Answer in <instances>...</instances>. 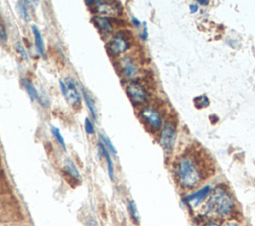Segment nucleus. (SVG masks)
<instances>
[{
    "label": "nucleus",
    "mask_w": 255,
    "mask_h": 226,
    "mask_svg": "<svg viewBox=\"0 0 255 226\" xmlns=\"http://www.w3.org/2000/svg\"><path fill=\"white\" fill-rule=\"evenodd\" d=\"M84 126H85V130L88 134H93L95 132V128H94V125H93V122L89 119V118H86L85 119V123H84Z\"/></svg>",
    "instance_id": "nucleus-24"
},
{
    "label": "nucleus",
    "mask_w": 255,
    "mask_h": 226,
    "mask_svg": "<svg viewBox=\"0 0 255 226\" xmlns=\"http://www.w3.org/2000/svg\"><path fill=\"white\" fill-rule=\"evenodd\" d=\"M236 204L226 186L218 184L212 188L204 204V214L207 218L225 220L234 217Z\"/></svg>",
    "instance_id": "nucleus-2"
},
{
    "label": "nucleus",
    "mask_w": 255,
    "mask_h": 226,
    "mask_svg": "<svg viewBox=\"0 0 255 226\" xmlns=\"http://www.w3.org/2000/svg\"><path fill=\"white\" fill-rule=\"evenodd\" d=\"M98 147H99V150H100L101 154H102V155L105 157V159H106L109 177L113 180V179H114V164H113V160H112L111 155H110V151L108 150V148H107L101 141H99Z\"/></svg>",
    "instance_id": "nucleus-12"
},
{
    "label": "nucleus",
    "mask_w": 255,
    "mask_h": 226,
    "mask_svg": "<svg viewBox=\"0 0 255 226\" xmlns=\"http://www.w3.org/2000/svg\"><path fill=\"white\" fill-rule=\"evenodd\" d=\"M25 4H26L25 1H19L18 2V10H19L20 16L24 19V21L30 22V20H31L30 13H29V10L27 8V5H25Z\"/></svg>",
    "instance_id": "nucleus-18"
},
{
    "label": "nucleus",
    "mask_w": 255,
    "mask_h": 226,
    "mask_svg": "<svg viewBox=\"0 0 255 226\" xmlns=\"http://www.w3.org/2000/svg\"><path fill=\"white\" fill-rule=\"evenodd\" d=\"M59 86H60V89H61V92H62L63 96L65 97L66 92H67V88H66V84H65V82H64V81H62V80H60V81H59Z\"/></svg>",
    "instance_id": "nucleus-26"
},
{
    "label": "nucleus",
    "mask_w": 255,
    "mask_h": 226,
    "mask_svg": "<svg viewBox=\"0 0 255 226\" xmlns=\"http://www.w3.org/2000/svg\"><path fill=\"white\" fill-rule=\"evenodd\" d=\"M86 4H91L89 6L92 7V10L99 14L113 16V15H117L119 12H121V7L116 2L86 1Z\"/></svg>",
    "instance_id": "nucleus-6"
},
{
    "label": "nucleus",
    "mask_w": 255,
    "mask_h": 226,
    "mask_svg": "<svg viewBox=\"0 0 255 226\" xmlns=\"http://www.w3.org/2000/svg\"><path fill=\"white\" fill-rule=\"evenodd\" d=\"M65 170L74 179H81V175H80V172H79L77 166L75 165L74 161L71 160L70 158L66 159V161H65Z\"/></svg>",
    "instance_id": "nucleus-16"
},
{
    "label": "nucleus",
    "mask_w": 255,
    "mask_h": 226,
    "mask_svg": "<svg viewBox=\"0 0 255 226\" xmlns=\"http://www.w3.org/2000/svg\"><path fill=\"white\" fill-rule=\"evenodd\" d=\"M67 92L65 95L66 100L74 107L80 106L81 105V93L77 87L76 82L72 78H67L65 81Z\"/></svg>",
    "instance_id": "nucleus-8"
},
{
    "label": "nucleus",
    "mask_w": 255,
    "mask_h": 226,
    "mask_svg": "<svg viewBox=\"0 0 255 226\" xmlns=\"http://www.w3.org/2000/svg\"><path fill=\"white\" fill-rule=\"evenodd\" d=\"M131 22H132V24L134 25V27H135V28H139V27H140V25H141L140 21H139L137 18H135V17H133V18L131 19Z\"/></svg>",
    "instance_id": "nucleus-28"
},
{
    "label": "nucleus",
    "mask_w": 255,
    "mask_h": 226,
    "mask_svg": "<svg viewBox=\"0 0 255 226\" xmlns=\"http://www.w3.org/2000/svg\"><path fill=\"white\" fill-rule=\"evenodd\" d=\"M128 213H129V216H130V218L132 219V221H133L135 224H139L140 217H139V213H138V210H137V206H136L134 200H130V201L128 202Z\"/></svg>",
    "instance_id": "nucleus-17"
},
{
    "label": "nucleus",
    "mask_w": 255,
    "mask_h": 226,
    "mask_svg": "<svg viewBox=\"0 0 255 226\" xmlns=\"http://www.w3.org/2000/svg\"><path fill=\"white\" fill-rule=\"evenodd\" d=\"M176 138V130L170 121H167L162 128L160 134V144L166 153H170L173 150Z\"/></svg>",
    "instance_id": "nucleus-3"
},
{
    "label": "nucleus",
    "mask_w": 255,
    "mask_h": 226,
    "mask_svg": "<svg viewBox=\"0 0 255 226\" xmlns=\"http://www.w3.org/2000/svg\"><path fill=\"white\" fill-rule=\"evenodd\" d=\"M82 93H83V97H84V101L89 109V112L92 115V117L96 120L97 119V112H96V106H95V103H94V100L93 98L88 94V92L83 88L82 89Z\"/></svg>",
    "instance_id": "nucleus-15"
},
{
    "label": "nucleus",
    "mask_w": 255,
    "mask_h": 226,
    "mask_svg": "<svg viewBox=\"0 0 255 226\" xmlns=\"http://www.w3.org/2000/svg\"><path fill=\"white\" fill-rule=\"evenodd\" d=\"M211 190H212L211 186L209 184H206V185L198 188L197 190L191 192L190 194L184 196L182 198V201L191 208L196 207L209 196Z\"/></svg>",
    "instance_id": "nucleus-5"
},
{
    "label": "nucleus",
    "mask_w": 255,
    "mask_h": 226,
    "mask_svg": "<svg viewBox=\"0 0 255 226\" xmlns=\"http://www.w3.org/2000/svg\"><path fill=\"white\" fill-rule=\"evenodd\" d=\"M109 50L115 54V55H118V54H121V53H124L126 52L130 44L128 42V40L126 38L125 35H123L122 33H117L112 39L111 41L109 42Z\"/></svg>",
    "instance_id": "nucleus-9"
},
{
    "label": "nucleus",
    "mask_w": 255,
    "mask_h": 226,
    "mask_svg": "<svg viewBox=\"0 0 255 226\" xmlns=\"http://www.w3.org/2000/svg\"><path fill=\"white\" fill-rule=\"evenodd\" d=\"M197 3H198V4H200V5H203V6L208 5V1H205V0H198V1H197Z\"/></svg>",
    "instance_id": "nucleus-30"
},
{
    "label": "nucleus",
    "mask_w": 255,
    "mask_h": 226,
    "mask_svg": "<svg viewBox=\"0 0 255 226\" xmlns=\"http://www.w3.org/2000/svg\"><path fill=\"white\" fill-rule=\"evenodd\" d=\"M126 92L133 104L142 105L147 101L146 90L141 84L137 82L129 83L126 88Z\"/></svg>",
    "instance_id": "nucleus-4"
},
{
    "label": "nucleus",
    "mask_w": 255,
    "mask_h": 226,
    "mask_svg": "<svg viewBox=\"0 0 255 226\" xmlns=\"http://www.w3.org/2000/svg\"><path fill=\"white\" fill-rule=\"evenodd\" d=\"M7 39H8V34H7L5 24L0 21V41L3 43H6Z\"/></svg>",
    "instance_id": "nucleus-22"
},
{
    "label": "nucleus",
    "mask_w": 255,
    "mask_h": 226,
    "mask_svg": "<svg viewBox=\"0 0 255 226\" xmlns=\"http://www.w3.org/2000/svg\"><path fill=\"white\" fill-rule=\"evenodd\" d=\"M221 223H222V226H241L240 223L234 217L225 219Z\"/></svg>",
    "instance_id": "nucleus-25"
},
{
    "label": "nucleus",
    "mask_w": 255,
    "mask_h": 226,
    "mask_svg": "<svg viewBox=\"0 0 255 226\" xmlns=\"http://www.w3.org/2000/svg\"><path fill=\"white\" fill-rule=\"evenodd\" d=\"M99 137H100V141L108 148V150H109L110 152H112V153H114V154L117 153V151H116V149H115L113 143L111 142L110 138H109L107 135H105V134H103V133H100V134H99Z\"/></svg>",
    "instance_id": "nucleus-20"
},
{
    "label": "nucleus",
    "mask_w": 255,
    "mask_h": 226,
    "mask_svg": "<svg viewBox=\"0 0 255 226\" xmlns=\"http://www.w3.org/2000/svg\"><path fill=\"white\" fill-rule=\"evenodd\" d=\"M140 116L152 130H158L162 125V118L160 113L152 108L142 109L140 111Z\"/></svg>",
    "instance_id": "nucleus-7"
},
{
    "label": "nucleus",
    "mask_w": 255,
    "mask_h": 226,
    "mask_svg": "<svg viewBox=\"0 0 255 226\" xmlns=\"http://www.w3.org/2000/svg\"><path fill=\"white\" fill-rule=\"evenodd\" d=\"M189 8H190L191 13H195V12L198 10V6L195 5V4H191V5L189 6Z\"/></svg>",
    "instance_id": "nucleus-29"
},
{
    "label": "nucleus",
    "mask_w": 255,
    "mask_h": 226,
    "mask_svg": "<svg viewBox=\"0 0 255 226\" xmlns=\"http://www.w3.org/2000/svg\"><path fill=\"white\" fill-rule=\"evenodd\" d=\"M31 28H32V32H33V35H34L35 47H36L38 53L42 57H45L46 56V54H45V46H44V40H43L42 34H41L40 30L38 29V27L36 25H32Z\"/></svg>",
    "instance_id": "nucleus-14"
},
{
    "label": "nucleus",
    "mask_w": 255,
    "mask_h": 226,
    "mask_svg": "<svg viewBox=\"0 0 255 226\" xmlns=\"http://www.w3.org/2000/svg\"><path fill=\"white\" fill-rule=\"evenodd\" d=\"M95 26L101 31L105 33H111L113 31V25L110 22V20L107 17L103 16H97L92 19Z\"/></svg>",
    "instance_id": "nucleus-13"
},
{
    "label": "nucleus",
    "mask_w": 255,
    "mask_h": 226,
    "mask_svg": "<svg viewBox=\"0 0 255 226\" xmlns=\"http://www.w3.org/2000/svg\"><path fill=\"white\" fill-rule=\"evenodd\" d=\"M22 85L24 86L32 101L37 100L43 107H49V99L44 97V95H41L35 88V86L28 79H22Z\"/></svg>",
    "instance_id": "nucleus-10"
},
{
    "label": "nucleus",
    "mask_w": 255,
    "mask_h": 226,
    "mask_svg": "<svg viewBox=\"0 0 255 226\" xmlns=\"http://www.w3.org/2000/svg\"><path fill=\"white\" fill-rule=\"evenodd\" d=\"M120 69L122 70L124 75L127 76L128 78L134 77L138 71L135 63L129 57H124L120 61Z\"/></svg>",
    "instance_id": "nucleus-11"
},
{
    "label": "nucleus",
    "mask_w": 255,
    "mask_h": 226,
    "mask_svg": "<svg viewBox=\"0 0 255 226\" xmlns=\"http://www.w3.org/2000/svg\"><path fill=\"white\" fill-rule=\"evenodd\" d=\"M50 129H51L52 134L54 135V137H55V138H56V140L58 141V143L63 147V149H64V150H66V143H65V140H64L63 135L61 134L60 129H59L58 127L54 126V125H51Z\"/></svg>",
    "instance_id": "nucleus-19"
},
{
    "label": "nucleus",
    "mask_w": 255,
    "mask_h": 226,
    "mask_svg": "<svg viewBox=\"0 0 255 226\" xmlns=\"http://www.w3.org/2000/svg\"><path fill=\"white\" fill-rule=\"evenodd\" d=\"M213 169L207 160L206 154L198 149L189 150L182 154L175 162L174 173L177 184L184 190L197 188Z\"/></svg>",
    "instance_id": "nucleus-1"
},
{
    "label": "nucleus",
    "mask_w": 255,
    "mask_h": 226,
    "mask_svg": "<svg viewBox=\"0 0 255 226\" xmlns=\"http://www.w3.org/2000/svg\"><path fill=\"white\" fill-rule=\"evenodd\" d=\"M147 36H148V33H147L146 23H145V22H143V32H142V34L140 35V37H141V39H142V40H146V39H147Z\"/></svg>",
    "instance_id": "nucleus-27"
},
{
    "label": "nucleus",
    "mask_w": 255,
    "mask_h": 226,
    "mask_svg": "<svg viewBox=\"0 0 255 226\" xmlns=\"http://www.w3.org/2000/svg\"><path fill=\"white\" fill-rule=\"evenodd\" d=\"M16 50H17V52H18L26 61H28V53H27L26 49L23 47V45H22L20 42H18V43L16 44Z\"/></svg>",
    "instance_id": "nucleus-23"
},
{
    "label": "nucleus",
    "mask_w": 255,
    "mask_h": 226,
    "mask_svg": "<svg viewBox=\"0 0 255 226\" xmlns=\"http://www.w3.org/2000/svg\"><path fill=\"white\" fill-rule=\"evenodd\" d=\"M199 226H222V223L219 220H217V219L207 218L202 223H200Z\"/></svg>",
    "instance_id": "nucleus-21"
}]
</instances>
